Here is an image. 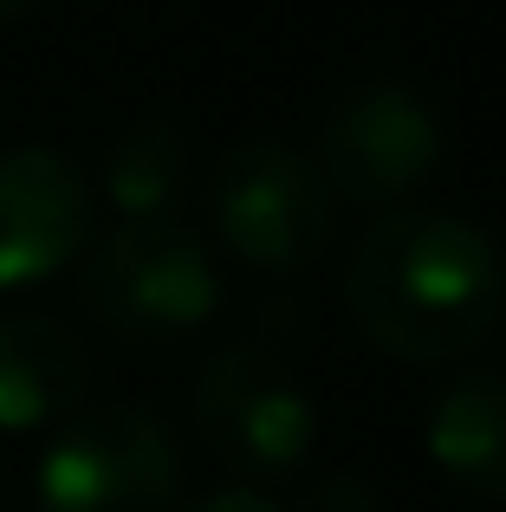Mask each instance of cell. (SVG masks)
Wrapping results in <instances>:
<instances>
[{"label":"cell","mask_w":506,"mask_h":512,"mask_svg":"<svg viewBox=\"0 0 506 512\" xmlns=\"http://www.w3.org/2000/svg\"><path fill=\"white\" fill-rule=\"evenodd\" d=\"M221 247L253 273H305L338 240V195L318 163L292 143H241L215 163L208 182Z\"/></svg>","instance_id":"3"},{"label":"cell","mask_w":506,"mask_h":512,"mask_svg":"<svg viewBox=\"0 0 506 512\" xmlns=\"http://www.w3.org/2000/svg\"><path fill=\"white\" fill-rule=\"evenodd\" d=\"M344 312L383 357L442 370L506 318V260L487 227L448 208H390L344 260Z\"/></svg>","instance_id":"1"},{"label":"cell","mask_w":506,"mask_h":512,"mask_svg":"<svg viewBox=\"0 0 506 512\" xmlns=\"http://www.w3.org/2000/svg\"><path fill=\"white\" fill-rule=\"evenodd\" d=\"M189 175V143L163 117H137L130 130H117V143L104 150V201L117 208V221H150L169 214Z\"/></svg>","instance_id":"10"},{"label":"cell","mask_w":506,"mask_h":512,"mask_svg":"<svg viewBox=\"0 0 506 512\" xmlns=\"http://www.w3.org/2000/svg\"><path fill=\"white\" fill-rule=\"evenodd\" d=\"M98 240V195L65 150H0V292H26L78 266Z\"/></svg>","instance_id":"7"},{"label":"cell","mask_w":506,"mask_h":512,"mask_svg":"<svg viewBox=\"0 0 506 512\" xmlns=\"http://www.w3.org/2000/svg\"><path fill=\"white\" fill-rule=\"evenodd\" d=\"M195 428L228 474L266 487L312 461L318 409L286 357H273L266 344H228L195 383Z\"/></svg>","instance_id":"6"},{"label":"cell","mask_w":506,"mask_h":512,"mask_svg":"<svg viewBox=\"0 0 506 512\" xmlns=\"http://www.w3.org/2000/svg\"><path fill=\"white\" fill-rule=\"evenodd\" d=\"M442 150H448V130L416 85L364 78V85H351L331 104L312 163L338 201L390 214L442 169Z\"/></svg>","instance_id":"5"},{"label":"cell","mask_w":506,"mask_h":512,"mask_svg":"<svg viewBox=\"0 0 506 512\" xmlns=\"http://www.w3.org/2000/svg\"><path fill=\"white\" fill-rule=\"evenodd\" d=\"M78 292H85L91 318L117 338L163 344L189 338L221 312V266L195 227L176 214H150V221H117L104 240H91Z\"/></svg>","instance_id":"2"},{"label":"cell","mask_w":506,"mask_h":512,"mask_svg":"<svg viewBox=\"0 0 506 512\" xmlns=\"http://www.w3.org/2000/svg\"><path fill=\"white\" fill-rule=\"evenodd\" d=\"M422 448L461 493L506 500V376L455 370L429 396Z\"/></svg>","instance_id":"9"},{"label":"cell","mask_w":506,"mask_h":512,"mask_svg":"<svg viewBox=\"0 0 506 512\" xmlns=\"http://www.w3.org/2000/svg\"><path fill=\"white\" fill-rule=\"evenodd\" d=\"M91 389V350L78 331H65L46 312H13L0 318V428L33 435L65 415H78Z\"/></svg>","instance_id":"8"},{"label":"cell","mask_w":506,"mask_h":512,"mask_svg":"<svg viewBox=\"0 0 506 512\" xmlns=\"http://www.w3.org/2000/svg\"><path fill=\"white\" fill-rule=\"evenodd\" d=\"M182 512H286V506H279L266 487H247V480H234V487L202 493V500H195V506H182Z\"/></svg>","instance_id":"12"},{"label":"cell","mask_w":506,"mask_h":512,"mask_svg":"<svg viewBox=\"0 0 506 512\" xmlns=\"http://www.w3.org/2000/svg\"><path fill=\"white\" fill-rule=\"evenodd\" d=\"M33 7H39V0H0V26H7V20H26Z\"/></svg>","instance_id":"13"},{"label":"cell","mask_w":506,"mask_h":512,"mask_svg":"<svg viewBox=\"0 0 506 512\" xmlns=\"http://www.w3.org/2000/svg\"><path fill=\"white\" fill-rule=\"evenodd\" d=\"M182 448L143 402L65 415L39 454V512H176Z\"/></svg>","instance_id":"4"},{"label":"cell","mask_w":506,"mask_h":512,"mask_svg":"<svg viewBox=\"0 0 506 512\" xmlns=\"http://www.w3.org/2000/svg\"><path fill=\"white\" fill-rule=\"evenodd\" d=\"M299 512H377V487L364 474H325L305 487Z\"/></svg>","instance_id":"11"}]
</instances>
